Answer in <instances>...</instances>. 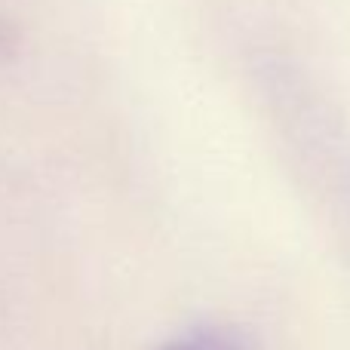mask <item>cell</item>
I'll return each mask as SVG.
<instances>
[{
  "mask_svg": "<svg viewBox=\"0 0 350 350\" xmlns=\"http://www.w3.org/2000/svg\"><path fill=\"white\" fill-rule=\"evenodd\" d=\"M163 350H255L252 341L243 338L234 329H197V332H187L181 338H175L172 345H166Z\"/></svg>",
  "mask_w": 350,
  "mask_h": 350,
  "instance_id": "6da1fadb",
  "label": "cell"
}]
</instances>
